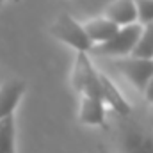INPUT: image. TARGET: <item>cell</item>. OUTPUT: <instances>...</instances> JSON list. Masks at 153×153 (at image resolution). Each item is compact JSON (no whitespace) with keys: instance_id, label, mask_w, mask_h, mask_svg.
Masks as SVG:
<instances>
[{"instance_id":"6da1fadb","label":"cell","mask_w":153,"mask_h":153,"mask_svg":"<svg viewBox=\"0 0 153 153\" xmlns=\"http://www.w3.org/2000/svg\"><path fill=\"white\" fill-rule=\"evenodd\" d=\"M50 34L55 39L70 45L71 48H75L76 52H85L89 53V50L93 48V43L85 36L82 23H78L75 18L68 13H61L53 23L50 25Z\"/></svg>"},{"instance_id":"7a4b0ae2","label":"cell","mask_w":153,"mask_h":153,"mask_svg":"<svg viewBox=\"0 0 153 153\" xmlns=\"http://www.w3.org/2000/svg\"><path fill=\"white\" fill-rule=\"evenodd\" d=\"M143 25L141 23H132L126 27H119V30L116 32L112 38L102 45H93V48L89 50L94 55H114V57H126L132 53L137 39L141 36Z\"/></svg>"},{"instance_id":"3957f363","label":"cell","mask_w":153,"mask_h":153,"mask_svg":"<svg viewBox=\"0 0 153 153\" xmlns=\"http://www.w3.org/2000/svg\"><path fill=\"white\" fill-rule=\"evenodd\" d=\"M98 73L89 59V55L85 52H76L75 64H73V71H71V84L82 96H93V98H100V91H98Z\"/></svg>"},{"instance_id":"277c9868","label":"cell","mask_w":153,"mask_h":153,"mask_svg":"<svg viewBox=\"0 0 153 153\" xmlns=\"http://www.w3.org/2000/svg\"><path fill=\"white\" fill-rule=\"evenodd\" d=\"M116 68L141 93L144 91L148 82L153 78V59H137V57H132V55L117 57Z\"/></svg>"},{"instance_id":"5b68a950","label":"cell","mask_w":153,"mask_h":153,"mask_svg":"<svg viewBox=\"0 0 153 153\" xmlns=\"http://www.w3.org/2000/svg\"><path fill=\"white\" fill-rule=\"evenodd\" d=\"M25 89L27 84L20 78H9L0 85V121L13 116Z\"/></svg>"},{"instance_id":"8992f818","label":"cell","mask_w":153,"mask_h":153,"mask_svg":"<svg viewBox=\"0 0 153 153\" xmlns=\"http://www.w3.org/2000/svg\"><path fill=\"white\" fill-rule=\"evenodd\" d=\"M98 91H100V98L103 103H109L116 112L121 116H128L132 112L128 102L125 100V96L119 93V89L112 84V80L103 73H98Z\"/></svg>"},{"instance_id":"52a82bcc","label":"cell","mask_w":153,"mask_h":153,"mask_svg":"<svg viewBox=\"0 0 153 153\" xmlns=\"http://www.w3.org/2000/svg\"><path fill=\"white\" fill-rule=\"evenodd\" d=\"M109 22H112L117 27H126L137 22V11L134 0H114L107 9L105 16Z\"/></svg>"},{"instance_id":"ba28073f","label":"cell","mask_w":153,"mask_h":153,"mask_svg":"<svg viewBox=\"0 0 153 153\" xmlns=\"http://www.w3.org/2000/svg\"><path fill=\"white\" fill-rule=\"evenodd\" d=\"M78 119L84 125L105 126V103L93 96H82Z\"/></svg>"},{"instance_id":"9c48e42d","label":"cell","mask_w":153,"mask_h":153,"mask_svg":"<svg viewBox=\"0 0 153 153\" xmlns=\"http://www.w3.org/2000/svg\"><path fill=\"white\" fill-rule=\"evenodd\" d=\"M82 29L93 45H102V43L109 41L119 30V27L114 25L112 22H109L107 18H93V20L85 22L82 25Z\"/></svg>"},{"instance_id":"30bf717a","label":"cell","mask_w":153,"mask_h":153,"mask_svg":"<svg viewBox=\"0 0 153 153\" xmlns=\"http://www.w3.org/2000/svg\"><path fill=\"white\" fill-rule=\"evenodd\" d=\"M130 55L137 59H153V22L143 25L141 36Z\"/></svg>"},{"instance_id":"8fae6325","label":"cell","mask_w":153,"mask_h":153,"mask_svg":"<svg viewBox=\"0 0 153 153\" xmlns=\"http://www.w3.org/2000/svg\"><path fill=\"white\" fill-rule=\"evenodd\" d=\"M16 123L14 116L0 121V153H16Z\"/></svg>"},{"instance_id":"7c38bea8","label":"cell","mask_w":153,"mask_h":153,"mask_svg":"<svg viewBox=\"0 0 153 153\" xmlns=\"http://www.w3.org/2000/svg\"><path fill=\"white\" fill-rule=\"evenodd\" d=\"M137 11V23L146 25L153 22V0H134Z\"/></svg>"},{"instance_id":"4fadbf2b","label":"cell","mask_w":153,"mask_h":153,"mask_svg":"<svg viewBox=\"0 0 153 153\" xmlns=\"http://www.w3.org/2000/svg\"><path fill=\"white\" fill-rule=\"evenodd\" d=\"M144 98H146V102H150V103H153V78L148 82V85L144 87Z\"/></svg>"},{"instance_id":"5bb4252c","label":"cell","mask_w":153,"mask_h":153,"mask_svg":"<svg viewBox=\"0 0 153 153\" xmlns=\"http://www.w3.org/2000/svg\"><path fill=\"white\" fill-rule=\"evenodd\" d=\"M4 2H7V0H0V5H2V4H4Z\"/></svg>"},{"instance_id":"9a60e30c","label":"cell","mask_w":153,"mask_h":153,"mask_svg":"<svg viewBox=\"0 0 153 153\" xmlns=\"http://www.w3.org/2000/svg\"><path fill=\"white\" fill-rule=\"evenodd\" d=\"M9 2H20V0H9Z\"/></svg>"}]
</instances>
